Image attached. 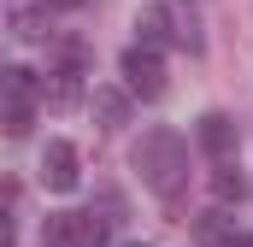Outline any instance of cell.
I'll use <instances>...</instances> for the list:
<instances>
[{
	"instance_id": "7",
	"label": "cell",
	"mask_w": 253,
	"mask_h": 247,
	"mask_svg": "<svg viewBox=\"0 0 253 247\" xmlns=\"http://www.w3.org/2000/svg\"><path fill=\"white\" fill-rule=\"evenodd\" d=\"M88 106H94V118L106 124V129L129 124V94H124V88H112V82H100V88L88 94Z\"/></svg>"
},
{
	"instance_id": "16",
	"label": "cell",
	"mask_w": 253,
	"mask_h": 247,
	"mask_svg": "<svg viewBox=\"0 0 253 247\" xmlns=\"http://www.w3.org/2000/svg\"><path fill=\"white\" fill-rule=\"evenodd\" d=\"M129 247H141V242H129Z\"/></svg>"
},
{
	"instance_id": "2",
	"label": "cell",
	"mask_w": 253,
	"mask_h": 247,
	"mask_svg": "<svg viewBox=\"0 0 253 247\" xmlns=\"http://www.w3.org/2000/svg\"><path fill=\"white\" fill-rule=\"evenodd\" d=\"M112 242V218L94 212H53L42 224V247H106Z\"/></svg>"
},
{
	"instance_id": "12",
	"label": "cell",
	"mask_w": 253,
	"mask_h": 247,
	"mask_svg": "<svg viewBox=\"0 0 253 247\" xmlns=\"http://www.w3.org/2000/svg\"><path fill=\"white\" fill-rule=\"evenodd\" d=\"M12 36H18V41H36V36H42V18H36V12H18V18H12Z\"/></svg>"
},
{
	"instance_id": "4",
	"label": "cell",
	"mask_w": 253,
	"mask_h": 247,
	"mask_svg": "<svg viewBox=\"0 0 253 247\" xmlns=\"http://www.w3.org/2000/svg\"><path fill=\"white\" fill-rule=\"evenodd\" d=\"M42 183L53 188V194H71V188L83 183V159H77L71 141H47V153H42Z\"/></svg>"
},
{
	"instance_id": "11",
	"label": "cell",
	"mask_w": 253,
	"mask_h": 247,
	"mask_svg": "<svg viewBox=\"0 0 253 247\" xmlns=\"http://www.w3.org/2000/svg\"><path fill=\"white\" fill-rule=\"evenodd\" d=\"M77 94H83V82H77V71H53V82H47V106H77Z\"/></svg>"
},
{
	"instance_id": "14",
	"label": "cell",
	"mask_w": 253,
	"mask_h": 247,
	"mask_svg": "<svg viewBox=\"0 0 253 247\" xmlns=\"http://www.w3.org/2000/svg\"><path fill=\"white\" fill-rule=\"evenodd\" d=\"M47 6H53V12H77L83 0H47Z\"/></svg>"
},
{
	"instance_id": "13",
	"label": "cell",
	"mask_w": 253,
	"mask_h": 247,
	"mask_svg": "<svg viewBox=\"0 0 253 247\" xmlns=\"http://www.w3.org/2000/svg\"><path fill=\"white\" fill-rule=\"evenodd\" d=\"M30 124H36V112H6V135H30Z\"/></svg>"
},
{
	"instance_id": "8",
	"label": "cell",
	"mask_w": 253,
	"mask_h": 247,
	"mask_svg": "<svg viewBox=\"0 0 253 247\" xmlns=\"http://www.w3.org/2000/svg\"><path fill=\"white\" fill-rule=\"evenodd\" d=\"M135 36H141V47L171 41V6H141L135 12Z\"/></svg>"
},
{
	"instance_id": "9",
	"label": "cell",
	"mask_w": 253,
	"mask_h": 247,
	"mask_svg": "<svg viewBox=\"0 0 253 247\" xmlns=\"http://www.w3.org/2000/svg\"><path fill=\"white\" fill-rule=\"evenodd\" d=\"M194 242H200V247H230V242H236L230 212H206V218H194Z\"/></svg>"
},
{
	"instance_id": "15",
	"label": "cell",
	"mask_w": 253,
	"mask_h": 247,
	"mask_svg": "<svg viewBox=\"0 0 253 247\" xmlns=\"http://www.w3.org/2000/svg\"><path fill=\"white\" fill-rule=\"evenodd\" d=\"M230 247H253V230H242V236H236V242H230Z\"/></svg>"
},
{
	"instance_id": "5",
	"label": "cell",
	"mask_w": 253,
	"mask_h": 247,
	"mask_svg": "<svg viewBox=\"0 0 253 247\" xmlns=\"http://www.w3.org/2000/svg\"><path fill=\"white\" fill-rule=\"evenodd\" d=\"M6 112H36V94H42V82H36V71L30 65H6Z\"/></svg>"
},
{
	"instance_id": "10",
	"label": "cell",
	"mask_w": 253,
	"mask_h": 247,
	"mask_svg": "<svg viewBox=\"0 0 253 247\" xmlns=\"http://www.w3.org/2000/svg\"><path fill=\"white\" fill-rule=\"evenodd\" d=\"M212 194H218L224 206H242V200H248V177L230 171V165H218V171H212Z\"/></svg>"
},
{
	"instance_id": "1",
	"label": "cell",
	"mask_w": 253,
	"mask_h": 247,
	"mask_svg": "<svg viewBox=\"0 0 253 247\" xmlns=\"http://www.w3.org/2000/svg\"><path fill=\"white\" fill-rule=\"evenodd\" d=\"M135 171L159 200H177L183 183H189V141L177 129H147L141 147H135Z\"/></svg>"
},
{
	"instance_id": "3",
	"label": "cell",
	"mask_w": 253,
	"mask_h": 247,
	"mask_svg": "<svg viewBox=\"0 0 253 247\" xmlns=\"http://www.w3.org/2000/svg\"><path fill=\"white\" fill-rule=\"evenodd\" d=\"M118 71H124L129 94H141V100H159L165 94V65H159V47H124V59H118Z\"/></svg>"
},
{
	"instance_id": "6",
	"label": "cell",
	"mask_w": 253,
	"mask_h": 247,
	"mask_svg": "<svg viewBox=\"0 0 253 247\" xmlns=\"http://www.w3.org/2000/svg\"><path fill=\"white\" fill-rule=\"evenodd\" d=\"M200 147H206L212 159H230V153H236V118H230V112H206V118H200Z\"/></svg>"
}]
</instances>
